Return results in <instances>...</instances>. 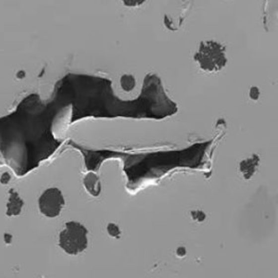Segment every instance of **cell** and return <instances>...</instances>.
Instances as JSON below:
<instances>
[{"mask_svg": "<svg viewBox=\"0 0 278 278\" xmlns=\"http://www.w3.org/2000/svg\"><path fill=\"white\" fill-rule=\"evenodd\" d=\"M107 230H108L109 235L112 236V237H116V238L120 237L121 230L119 228V226L117 224H115V223H113V222L109 223V224H108V227H107Z\"/></svg>", "mask_w": 278, "mask_h": 278, "instance_id": "9", "label": "cell"}, {"mask_svg": "<svg viewBox=\"0 0 278 278\" xmlns=\"http://www.w3.org/2000/svg\"><path fill=\"white\" fill-rule=\"evenodd\" d=\"M126 7H136L141 6L146 2V0H122Z\"/></svg>", "mask_w": 278, "mask_h": 278, "instance_id": "10", "label": "cell"}, {"mask_svg": "<svg viewBox=\"0 0 278 278\" xmlns=\"http://www.w3.org/2000/svg\"><path fill=\"white\" fill-rule=\"evenodd\" d=\"M83 184L87 189V191L93 196H98L101 191L99 178L97 174H94V173H89L85 176V178L83 180Z\"/></svg>", "mask_w": 278, "mask_h": 278, "instance_id": "6", "label": "cell"}, {"mask_svg": "<svg viewBox=\"0 0 278 278\" xmlns=\"http://www.w3.org/2000/svg\"><path fill=\"white\" fill-rule=\"evenodd\" d=\"M88 230L82 223L69 222L60 234V247L67 254L77 255L87 248Z\"/></svg>", "mask_w": 278, "mask_h": 278, "instance_id": "2", "label": "cell"}, {"mask_svg": "<svg viewBox=\"0 0 278 278\" xmlns=\"http://www.w3.org/2000/svg\"><path fill=\"white\" fill-rule=\"evenodd\" d=\"M211 144V141L195 144L185 150L149 153L140 155L125 154L126 158L125 172L129 179V186L138 184L139 181L150 179L158 176V172H167L174 167L198 168L203 157H191L193 153Z\"/></svg>", "mask_w": 278, "mask_h": 278, "instance_id": "1", "label": "cell"}, {"mask_svg": "<svg viewBox=\"0 0 278 278\" xmlns=\"http://www.w3.org/2000/svg\"><path fill=\"white\" fill-rule=\"evenodd\" d=\"M121 84L125 91H131L136 85L135 78L131 75H125L121 80Z\"/></svg>", "mask_w": 278, "mask_h": 278, "instance_id": "8", "label": "cell"}, {"mask_svg": "<svg viewBox=\"0 0 278 278\" xmlns=\"http://www.w3.org/2000/svg\"><path fill=\"white\" fill-rule=\"evenodd\" d=\"M65 201L60 189L52 188L47 189L39 198L38 205L43 215L55 218L60 215Z\"/></svg>", "mask_w": 278, "mask_h": 278, "instance_id": "4", "label": "cell"}, {"mask_svg": "<svg viewBox=\"0 0 278 278\" xmlns=\"http://www.w3.org/2000/svg\"><path fill=\"white\" fill-rule=\"evenodd\" d=\"M259 162H260V158L257 155H253L249 159L241 161L239 169L243 174L245 179H250L253 176V174L256 172Z\"/></svg>", "mask_w": 278, "mask_h": 278, "instance_id": "5", "label": "cell"}, {"mask_svg": "<svg viewBox=\"0 0 278 278\" xmlns=\"http://www.w3.org/2000/svg\"><path fill=\"white\" fill-rule=\"evenodd\" d=\"M22 206H23V202L19 198L18 194L11 193L7 203V215H18L21 212Z\"/></svg>", "mask_w": 278, "mask_h": 278, "instance_id": "7", "label": "cell"}, {"mask_svg": "<svg viewBox=\"0 0 278 278\" xmlns=\"http://www.w3.org/2000/svg\"><path fill=\"white\" fill-rule=\"evenodd\" d=\"M194 59L202 70L208 72H214L222 70L226 63L224 47L214 41L202 43Z\"/></svg>", "mask_w": 278, "mask_h": 278, "instance_id": "3", "label": "cell"}]
</instances>
